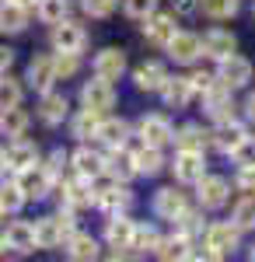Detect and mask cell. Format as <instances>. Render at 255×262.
<instances>
[{
	"label": "cell",
	"instance_id": "cell-1",
	"mask_svg": "<svg viewBox=\"0 0 255 262\" xmlns=\"http://www.w3.org/2000/svg\"><path fill=\"white\" fill-rule=\"evenodd\" d=\"M14 182H18V189L25 192V200H42V196H49V189H53V175H49L39 161L21 168Z\"/></svg>",
	"mask_w": 255,
	"mask_h": 262
},
{
	"label": "cell",
	"instance_id": "cell-2",
	"mask_svg": "<svg viewBox=\"0 0 255 262\" xmlns=\"http://www.w3.org/2000/svg\"><path fill=\"white\" fill-rule=\"evenodd\" d=\"M91 192H95V203H98L101 210H109V213H126L130 203H133V192H130L122 182H116V179H109V185L91 189Z\"/></svg>",
	"mask_w": 255,
	"mask_h": 262
},
{
	"label": "cell",
	"instance_id": "cell-3",
	"mask_svg": "<svg viewBox=\"0 0 255 262\" xmlns=\"http://www.w3.org/2000/svg\"><path fill=\"white\" fill-rule=\"evenodd\" d=\"M80 101H84V108H91V112H109L112 105H116V91H112V81H105V77H95V81L84 84V91H80Z\"/></svg>",
	"mask_w": 255,
	"mask_h": 262
},
{
	"label": "cell",
	"instance_id": "cell-4",
	"mask_svg": "<svg viewBox=\"0 0 255 262\" xmlns=\"http://www.w3.org/2000/svg\"><path fill=\"white\" fill-rule=\"evenodd\" d=\"M220 63V70H217V81H224L231 91H238V88H245V84L252 81V63L245 60V56H224V60H217Z\"/></svg>",
	"mask_w": 255,
	"mask_h": 262
},
{
	"label": "cell",
	"instance_id": "cell-5",
	"mask_svg": "<svg viewBox=\"0 0 255 262\" xmlns=\"http://www.w3.org/2000/svg\"><path fill=\"white\" fill-rule=\"evenodd\" d=\"M84 42H88V32L80 25H74V21H67V18L53 25V46H56V53H80Z\"/></svg>",
	"mask_w": 255,
	"mask_h": 262
},
{
	"label": "cell",
	"instance_id": "cell-6",
	"mask_svg": "<svg viewBox=\"0 0 255 262\" xmlns=\"http://www.w3.org/2000/svg\"><path fill=\"white\" fill-rule=\"evenodd\" d=\"M196 185H199V192H196L199 206H206V210H220L227 203V196H231V185H227V179H220V175H203Z\"/></svg>",
	"mask_w": 255,
	"mask_h": 262
},
{
	"label": "cell",
	"instance_id": "cell-7",
	"mask_svg": "<svg viewBox=\"0 0 255 262\" xmlns=\"http://www.w3.org/2000/svg\"><path fill=\"white\" fill-rule=\"evenodd\" d=\"M206 175V158L203 150H178L175 154V179L185 185H196Z\"/></svg>",
	"mask_w": 255,
	"mask_h": 262
},
{
	"label": "cell",
	"instance_id": "cell-8",
	"mask_svg": "<svg viewBox=\"0 0 255 262\" xmlns=\"http://www.w3.org/2000/svg\"><path fill=\"white\" fill-rule=\"evenodd\" d=\"M164 49H168V56H172L175 63H193L199 53H203V39L193 35V32H175Z\"/></svg>",
	"mask_w": 255,
	"mask_h": 262
},
{
	"label": "cell",
	"instance_id": "cell-9",
	"mask_svg": "<svg viewBox=\"0 0 255 262\" xmlns=\"http://www.w3.org/2000/svg\"><path fill=\"white\" fill-rule=\"evenodd\" d=\"M203 105H206V112H210L217 122L231 119V108H235V105H231V88H227L224 81H214L206 91H203Z\"/></svg>",
	"mask_w": 255,
	"mask_h": 262
},
{
	"label": "cell",
	"instance_id": "cell-10",
	"mask_svg": "<svg viewBox=\"0 0 255 262\" xmlns=\"http://www.w3.org/2000/svg\"><path fill=\"white\" fill-rule=\"evenodd\" d=\"M172 137H175V129L164 116H143L140 119V140L147 147H164V143H172Z\"/></svg>",
	"mask_w": 255,
	"mask_h": 262
},
{
	"label": "cell",
	"instance_id": "cell-11",
	"mask_svg": "<svg viewBox=\"0 0 255 262\" xmlns=\"http://www.w3.org/2000/svg\"><path fill=\"white\" fill-rule=\"evenodd\" d=\"M105 175L116 182H130L137 175V161H133V150H126V143L122 147H112V154L105 158Z\"/></svg>",
	"mask_w": 255,
	"mask_h": 262
},
{
	"label": "cell",
	"instance_id": "cell-12",
	"mask_svg": "<svg viewBox=\"0 0 255 262\" xmlns=\"http://www.w3.org/2000/svg\"><path fill=\"white\" fill-rule=\"evenodd\" d=\"M206 248L214 252L217 259L227 255V252H235L238 248V227L235 224H210L206 227Z\"/></svg>",
	"mask_w": 255,
	"mask_h": 262
},
{
	"label": "cell",
	"instance_id": "cell-13",
	"mask_svg": "<svg viewBox=\"0 0 255 262\" xmlns=\"http://www.w3.org/2000/svg\"><path fill=\"white\" fill-rule=\"evenodd\" d=\"M248 133H245V126L241 122H235V119H220L217 122V129L210 133V143H214L217 150H224V154H231L238 143L245 140Z\"/></svg>",
	"mask_w": 255,
	"mask_h": 262
},
{
	"label": "cell",
	"instance_id": "cell-14",
	"mask_svg": "<svg viewBox=\"0 0 255 262\" xmlns=\"http://www.w3.org/2000/svg\"><path fill=\"white\" fill-rule=\"evenodd\" d=\"M154 210H157V217H164V221H178V217L189 210L185 192H178V189H161L154 196Z\"/></svg>",
	"mask_w": 255,
	"mask_h": 262
},
{
	"label": "cell",
	"instance_id": "cell-15",
	"mask_svg": "<svg viewBox=\"0 0 255 262\" xmlns=\"http://www.w3.org/2000/svg\"><path fill=\"white\" fill-rule=\"evenodd\" d=\"M193 95L196 91H193L189 77H164V84H161V98H164L168 108H185Z\"/></svg>",
	"mask_w": 255,
	"mask_h": 262
},
{
	"label": "cell",
	"instance_id": "cell-16",
	"mask_svg": "<svg viewBox=\"0 0 255 262\" xmlns=\"http://www.w3.org/2000/svg\"><path fill=\"white\" fill-rule=\"evenodd\" d=\"M147 25H143V35H147V39L154 42V46H168V39H172V35H175L178 28H175V14H147Z\"/></svg>",
	"mask_w": 255,
	"mask_h": 262
},
{
	"label": "cell",
	"instance_id": "cell-17",
	"mask_svg": "<svg viewBox=\"0 0 255 262\" xmlns=\"http://www.w3.org/2000/svg\"><path fill=\"white\" fill-rule=\"evenodd\" d=\"M122 70H126V53L122 49H101L98 56H95V74L105 77V81H119L122 77Z\"/></svg>",
	"mask_w": 255,
	"mask_h": 262
},
{
	"label": "cell",
	"instance_id": "cell-18",
	"mask_svg": "<svg viewBox=\"0 0 255 262\" xmlns=\"http://www.w3.org/2000/svg\"><path fill=\"white\" fill-rule=\"evenodd\" d=\"M235 49H238V39L231 32H224V28L206 32V39H203V56H210V60H224V56H231Z\"/></svg>",
	"mask_w": 255,
	"mask_h": 262
},
{
	"label": "cell",
	"instance_id": "cell-19",
	"mask_svg": "<svg viewBox=\"0 0 255 262\" xmlns=\"http://www.w3.org/2000/svg\"><path fill=\"white\" fill-rule=\"evenodd\" d=\"M133 231H137V224L130 221V217L112 213V221H109V227H105V238H109V245H112L116 252H122V248L133 245Z\"/></svg>",
	"mask_w": 255,
	"mask_h": 262
},
{
	"label": "cell",
	"instance_id": "cell-20",
	"mask_svg": "<svg viewBox=\"0 0 255 262\" xmlns=\"http://www.w3.org/2000/svg\"><path fill=\"white\" fill-rule=\"evenodd\" d=\"M70 161H74V171H77L80 179H101V175H105V158H101L98 150H88V147H80L77 154H74V158H70Z\"/></svg>",
	"mask_w": 255,
	"mask_h": 262
},
{
	"label": "cell",
	"instance_id": "cell-21",
	"mask_svg": "<svg viewBox=\"0 0 255 262\" xmlns=\"http://www.w3.org/2000/svg\"><path fill=\"white\" fill-rule=\"evenodd\" d=\"M67 108H70L67 95H59V91H42V101H39V116H42V122H49V126L63 122V119H67Z\"/></svg>",
	"mask_w": 255,
	"mask_h": 262
},
{
	"label": "cell",
	"instance_id": "cell-22",
	"mask_svg": "<svg viewBox=\"0 0 255 262\" xmlns=\"http://www.w3.org/2000/svg\"><path fill=\"white\" fill-rule=\"evenodd\" d=\"M63 203L67 210H80V206H91L95 203V192H91V182L88 179H74V182H63Z\"/></svg>",
	"mask_w": 255,
	"mask_h": 262
},
{
	"label": "cell",
	"instance_id": "cell-23",
	"mask_svg": "<svg viewBox=\"0 0 255 262\" xmlns=\"http://www.w3.org/2000/svg\"><path fill=\"white\" fill-rule=\"evenodd\" d=\"M28 25V7H21L18 0H0V32H25Z\"/></svg>",
	"mask_w": 255,
	"mask_h": 262
},
{
	"label": "cell",
	"instance_id": "cell-24",
	"mask_svg": "<svg viewBox=\"0 0 255 262\" xmlns=\"http://www.w3.org/2000/svg\"><path fill=\"white\" fill-rule=\"evenodd\" d=\"M32 227H35V248H56V245L67 242V234L59 227V217H42Z\"/></svg>",
	"mask_w": 255,
	"mask_h": 262
},
{
	"label": "cell",
	"instance_id": "cell-25",
	"mask_svg": "<svg viewBox=\"0 0 255 262\" xmlns=\"http://www.w3.org/2000/svg\"><path fill=\"white\" fill-rule=\"evenodd\" d=\"M28 81L35 91H49L53 81H56V70H53V56H35V60L28 63Z\"/></svg>",
	"mask_w": 255,
	"mask_h": 262
},
{
	"label": "cell",
	"instance_id": "cell-26",
	"mask_svg": "<svg viewBox=\"0 0 255 262\" xmlns=\"http://www.w3.org/2000/svg\"><path fill=\"white\" fill-rule=\"evenodd\" d=\"M105 147H122L130 140V122L126 119H98V133H95Z\"/></svg>",
	"mask_w": 255,
	"mask_h": 262
},
{
	"label": "cell",
	"instance_id": "cell-27",
	"mask_svg": "<svg viewBox=\"0 0 255 262\" xmlns=\"http://www.w3.org/2000/svg\"><path fill=\"white\" fill-rule=\"evenodd\" d=\"M7 248H14V252H32L35 248V227L32 224H25V221H14V224H7Z\"/></svg>",
	"mask_w": 255,
	"mask_h": 262
},
{
	"label": "cell",
	"instance_id": "cell-28",
	"mask_svg": "<svg viewBox=\"0 0 255 262\" xmlns=\"http://www.w3.org/2000/svg\"><path fill=\"white\" fill-rule=\"evenodd\" d=\"M4 154H7V168H14V171H21V168H28V164L39 161V154H35V143L28 140H14L11 147H4Z\"/></svg>",
	"mask_w": 255,
	"mask_h": 262
},
{
	"label": "cell",
	"instance_id": "cell-29",
	"mask_svg": "<svg viewBox=\"0 0 255 262\" xmlns=\"http://www.w3.org/2000/svg\"><path fill=\"white\" fill-rule=\"evenodd\" d=\"M25 129H28V116L21 112V105L0 108V133H4V137L18 140V137H25Z\"/></svg>",
	"mask_w": 255,
	"mask_h": 262
},
{
	"label": "cell",
	"instance_id": "cell-30",
	"mask_svg": "<svg viewBox=\"0 0 255 262\" xmlns=\"http://www.w3.org/2000/svg\"><path fill=\"white\" fill-rule=\"evenodd\" d=\"M172 140L178 143V150H206V147H210V133H203V126L189 122V126L178 129Z\"/></svg>",
	"mask_w": 255,
	"mask_h": 262
},
{
	"label": "cell",
	"instance_id": "cell-31",
	"mask_svg": "<svg viewBox=\"0 0 255 262\" xmlns=\"http://www.w3.org/2000/svg\"><path fill=\"white\" fill-rule=\"evenodd\" d=\"M67 255L70 259H77V262H91V259H98V242L91 238V234H70L67 238Z\"/></svg>",
	"mask_w": 255,
	"mask_h": 262
},
{
	"label": "cell",
	"instance_id": "cell-32",
	"mask_svg": "<svg viewBox=\"0 0 255 262\" xmlns=\"http://www.w3.org/2000/svg\"><path fill=\"white\" fill-rule=\"evenodd\" d=\"M164 77H168V70H164L161 63H143V67H137V74H133V81H137L140 91H161Z\"/></svg>",
	"mask_w": 255,
	"mask_h": 262
},
{
	"label": "cell",
	"instance_id": "cell-33",
	"mask_svg": "<svg viewBox=\"0 0 255 262\" xmlns=\"http://www.w3.org/2000/svg\"><path fill=\"white\" fill-rule=\"evenodd\" d=\"M133 161H137V175H157L164 168L161 147H147V143H143V150H133Z\"/></svg>",
	"mask_w": 255,
	"mask_h": 262
},
{
	"label": "cell",
	"instance_id": "cell-34",
	"mask_svg": "<svg viewBox=\"0 0 255 262\" xmlns=\"http://www.w3.org/2000/svg\"><path fill=\"white\" fill-rule=\"evenodd\" d=\"M196 7H203V14H206V18L224 21V18H235V14H238L241 0H196Z\"/></svg>",
	"mask_w": 255,
	"mask_h": 262
},
{
	"label": "cell",
	"instance_id": "cell-35",
	"mask_svg": "<svg viewBox=\"0 0 255 262\" xmlns=\"http://www.w3.org/2000/svg\"><path fill=\"white\" fill-rule=\"evenodd\" d=\"M25 206V192L18 189V182H4L0 185V213H18Z\"/></svg>",
	"mask_w": 255,
	"mask_h": 262
},
{
	"label": "cell",
	"instance_id": "cell-36",
	"mask_svg": "<svg viewBox=\"0 0 255 262\" xmlns=\"http://www.w3.org/2000/svg\"><path fill=\"white\" fill-rule=\"evenodd\" d=\"M189 248H193V242H189L185 234H175V238H168V242L157 245V255H161V259H185Z\"/></svg>",
	"mask_w": 255,
	"mask_h": 262
},
{
	"label": "cell",
	"instance_id": "cell-37",
	"mask_svg": "<svg viewBox=\"0 0 255 262\" xmlns=\"http://www.w3.org/2000/svg\"><path fill=\"white\" fill-rule=\"evenodd\" d=\"M238 231H252L255 227V196H245V200L235 206V217H231Z\"/></svg>",
	"mask_w": 255,
	"mask_h": 262
},
{
	"label": "cell",
	"instance_id": "cell-38",
	"mask_svg": "<svg viewBox=\"0 0 255 262\" xmlns=\"http://www.w3.org/2000/svg\"><path fill=\"white\" fill-rule=\"evenodd\" d=\"M95 133H98V112L84 108L80 116H74V137H77V140H88V137H95Z\"/></svg>",
	"mask_w": 255,
	"mask_h": 262
},
{
	"label": "cell",
	"instance_id": "cell-39",
	"mask_svg": "<svg viewBox=\"0 0 255 262\" xmlns=\"http://www.w3.org/2000/svg\"><path fill=\"white\" fill-rule=\"evenodd\" d=\"M157 245H161V238H157L154 227H140V224H137V231H133V245H130V248H137V252H157Z\"/></svg>",
	"mask_w": 255,
	"mask_h": 262
},
{
	"label": "cell",
	"instance_id": "cell-40",
	"mask_svg": "<svg viewBox=\"0 0 255 262\" xmlns=\"http://www.w3.org/2000/svg\"><path fill=\"white\" fill-rule=\"evenodd\" d=\"M35 7H39V18L49 21V25H56V21L67 18V0H39Z\"/></svg>",
	"mask_w": 255,
	"mask_h": 262
},
{
	"label": "cell",
	"instance_id": "cell-41",
	"mask_svg": "<svg viewBox=\"0 0 255 262\" xmlns=\"http://www.w3.org/2000/svg\"><path fill=\"white\" fill-rule=\"evenodd\" d=\"M231 158H235L238 168H255V137H245V140L231 150Z\"/></svg>",
	"mask_w": 255,
	"mask_h": 262
},
{
	"label": "cell",
	"instance_id": "cell-42",
	"mask_svg": "<svg viewBox=\"0 0 255 262\" xmlns=\"http://www.w3.org/2000/svg\"><path fill=\"white\" fill-rule=\"evenodd\" d=\"M21 84L14 77H4L0 81V108H11V105H21Z\"/></svg>",
	"mask_w": 255,
	"mask_h": 262
},
{
	"label": "cell",
	"instance_id": "cell-43",
	"mask_svg": "<svg viewBox=\"0 0 255 262\" xmlns=\"http://www.w3.org/2000/svg\"><path fill=\"white\" fill-rule=\"evenodd\" d=\"M77 53H56L53 56V70H56V81L59 77H74L77 74Z\"/></svg>",
	"mask_w": 255,
	"mask_h": 262
},
{
	"label": "cell",
	"instance_id": "cell-44",
	"mask_svg": "<svg viewBox=\"0 0 255 262\" xmlns=\"http://www.w3.org/2000/svg\"><path fill=\"white\" fill-rule=\"evenodd\" d=\"M126 4V14L130 18H147L157 11V0H122Z\"/></svg>",
	"mask_w": 255,
	"mask_h": 262
},
{
	"label": "cell",
	"instance_id": "cell-45",
	"mask_svg": "<svg viewBox=\"0 0 255 262\" xmlns=\"http://www.w3.org/2000/svg\"><path fill=\"white\" fill-rule=\"evenodd\" d=\"M119 0H84V11L91 14V18H109L112 11H116Z\"/></svg>",
	"mask_w": 255,
	"mask_h": 262
},
{
	"label": "cell",
	"instance_id": "cell-46",
	"mask_svg": "<svg viewBox=\"0 0 255 262\" xmlns=\"http://www.w3.org/2000/svg\"><path fill=\"white\" fill-rule=\"evenodd\" d=\"M235 185L245 192V196H255V168H241L238 179H235Z\"/></svg>",
	"mask_w": 255,
	"mask_h": 262
},
{
	"label": "cell",
	"instance_id": "cell-47",
	"mask_svg": "<svg viewBox=\"0 0 255 262\" xmlns=\"http://www.w3.org/2000/svg\"><path fill=\"white\" fill-rule=\"evenodd\" d=\"M214 81H217L214 74H203V70L189 77V84H193V91H199V95H203V91H206V88H210V84H214Z\"/></svg>",
	"mask_w": 255,
	"mask_h": 262
},
{
	"label": "cell",
	"instance_id": "cell-48",
	"mask_svg": "<svg viewBox=\"0 0 255 262\" xmlns=\"http://www.w3.org/2000/svg\"><path fill=\"white\" fill-rule=\"evenodd\" d=\"M63 168H67V154H63V150H56V154L49 158V164H46V171H49V175L56 179V175L63 171Z\"/></svg>",
	"mask_w": 255,
	"mask_h": 262
},
{
	"label": "cell",
	"instance_id": "cell-49",
	"mask_svg": "<svg viewBox=\"0 0 255 262\" xmlns=\"http://www.w3.org/2000/svg\"><path fill=\"white\" fill-rule=\"evenodd\" d=\"M172 11L175 14H193L196 11V0H172Z\"/></svg>",
	"mask_w": 255,
	"mask_h": 262
},
{
	"label": "cell",
	"instance_id": "cell-50",
	"mask_svg": "<svg viewBox=\"0 0 255 262\" xmlns=\"http://www.w3.org/2000/svg\"><path fill=\"white\" fill-rule=\"evenodd\" d=\"M11 63H14V53H11V49H4V46H0V77H4V74H7V70H11Z\"/></svg>",
	"mask_w": 255,
	"mask_h": 262
},
{
	"label": "cell",
	"instance_id": "cell-51",
	"mask_svg": "<svg viewBox=\"0 0 255 262\" xmlns=\"http://www.w3.org/2000/svg\"><path fill=\"white\" fill-rule=\"evenodd\" d=\"M7 248V224H0V252Z\"/></svg>",
	"mask_w": 255,
	"mask_h": 262
},
{
	"label": "cell",
	"instance_id": "cell-52",
	"mask_svg": "<svg viewBox=\"0 0 255 262\" xmlns=\"http://www.w3.org/2000/svg\"><path fill=\"white\" fill-rule=\"evenodd\" d=\"M245 112H248V119L255 122V95H252V98H248V105H245Z\"/></svg>",
	"mask_w": 255,
	"mask_h": 262
},
{
	"label": "cell",
	"instance_id": "cell-53",
	"mask_svg": "<svg viewBox=\"0 0 255 262\" xmlns=\"http://www.w3.org/2000/svg\"><path fill=\"white\" fill-rule=\"evenodd\" d=\"M7 168V154H4V147H0V171Z\"/></svg>",
	"mask_w": 255,
	"mask_h": 262
},
{
	"label": "cell",
	"instance_id": "cell-54",
	"mask_svg": "<svg viewBox=\"0 0 255 262\" xmlns=\"http://www.w3.org/2000/svg\"><path fill=\"white\" fill-rule=\"evenodd\" d=\"M21 7H35V4H39V0H18Z\"/></svg>",
	"mask_w": 255,
	"mask_h": 262
},
{
	"label": "cell",
	"instance_id": "cell-55",
	"mask_svg": "<svg viewBox=\"0 0 255 262\" xmlns=\"http://www.w3.org/2000/svg\"><path fill=\"white\" fill-rule=\"evenodd\" d=\"M248 255H252V259H255V248H252V252H248Z\"/></svg>",
	"mask_w": 255,
	"mask_h": 262
},
{
	"label": "cell",
	"instance_id": "cell-56",
	"mask_svg": "<svg viewBox=\"0 0 255 262\" xmlns=\"http://www.w3.org/2000/svg\"><path fill=\"white\" fill-rule=\"evenodd\" d=\"M0 217H4V213H0Z\"/></svg>",
	"mask_w": 255,
	"mask_h": 262
}]
</instances>
